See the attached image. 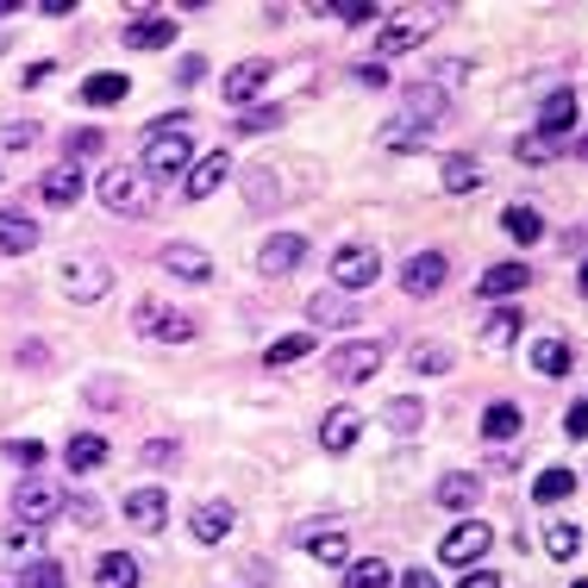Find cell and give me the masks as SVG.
I'll return each instance as SVG.
<instances>
[{
    "mask_svg": "<svg viewBox=\"0 0 588 588\" xmlns=\"http://www.w3.org/2000/svg\"><path fill=\"white\" fill-rule=\"evenodd\" d=\"M63 513H70V520H82V526H95V520H101V508H95L88 495H63Z\"/></svg>",
    "mask_w": 588,
    "mask_h": 588,
    "instance_id": "cell-50",
    "label": "cell"
},
{
    "mask_svg": "<svg viewBox=\"0 0 588 588\" xmlns=\"http://www.w3.org/2000/svg\"><path fill=\"white\" fill-rule=\"evenodd\" d=\"M88 401H95V408H113V383H88Z\"/></svg>",
    "mask_w": 588,
    "mask_h": 588,
    "instance_id": "cell-58",
    "label": "cell"
},
{
    "mask_svg": "<svg viewBox=\"0 0 588 588\" xmlns=\"http://www.w3.org/2000/svg\"><path fill=\"white\" fill-rule=\"evenodd\" d=\"M7 463H20V470H38V463H45V445H38V438H7Z\"/></svg>",
    "mask_w": 588,
    "mask_h": 588,
    "instance_id": "cell-45",
    "label": "cell"
},
{
    "mask_svg": "<svg viewBox=\"0 0 588 588\" xmlns=\"http://www.w3.org/2000/svg\"><path fill=\"white\" fill-rule=\"evenodd\" d=\"M438 188H445V195H476V188H483V163H476V157H445Z\"/></svg>",
    "mask_w": 588,
    "mask_h": 588,
    "instance_id": "cell-30",
    "label": "cell"
},
{
    "mask_svg": "<svg viewBox=\"0 0 588 588\" xmlns=\"http://www.w3.org/2000/svg\"><path fill=\"white\" fill-rule=\"evenodd\" d=\"M401 588H438V576H426V570H408V576H401Z\"/></svg>",
    "mask_w": 588,
    "mask_h": 588,
    "instance_id": "cell-60",
    "label": "cell"
},
{
    "mask_svg": "<svg viewBox=\"0 0 588 588\" xmlns=\"http://www.w3.org/2000/svg\"><path fill=\"white\" fill-rule=\"evenodd\" d=\"M132 95V76H120V70H101V76L82 82V107H113Z\"/></svg>",
    "mask_w": 588,
    "mask_h": 588,
    "instance_id": "cell-27",
    "label": "cell"
},
{
    "mask_svg": "<svg viewBox=\"0 0 588 588\" xmlns=\"http://www.w3.org/2000/svg\"><path fill=\"white\" fill-rule=\"evenodd\" d=\"M220 182H232V157L207 151L201 163H195V176L182 182V201H207V195H220Z\"/></svg>",
    "mask_w": 588,
    "mask_h": 588,
    "instance_id": "cell-16",
    "label": "cell"
},
{
    "mask_svg": "<svg viewBox=\"0 0 588 588\" xmlns=\"http://www.w3.org/2000/svg\"><path fill=\"white\" fill-rule=\"evenodd\" d=\"M308 320H313V326H358V308H351L345 295H313Z\"/></svg>",
    "mask_w": 588,
    "mask_h": 588,
    "instance_id": "cell-33",
    "label": "cell"
},
{
    "mask_svg": "<svg viewBox=\"0 0 588 588\" xmlns=\"http://www.w3.org/2000/svg\"><path fill=\"white\" fill-rule=\"evenodd\" d=\"M358 433H363V413L358 408H326V413H320V451L345 458V451L358 445Z\"/></svg>",
    "mask_w": 588,
    "mask_h": 588,
    "instance_id": "cell-11",
    "label": "cell"
},
{
    "mask_svg": "<svg viewBox=\"0 0 588 588\" xmlns=\"http://www.w3.org/2000/svg\"><path fill=\"white\" fill-rule=\"evenodd\" d=\"M201 76H207V63H201V57H182V63H176V82H182V88H195Z\"/></svg>",
    "mask_w": 588,
    "mask_h": 588,
    "instance_id": "cell-53",
    "label": "cell"
},
{
    "mask_svg": "<svg viewBox=\"0 0 588 588\" xmlns=\"http://www.w3.org/2000/svg\"><path fill=\"white\" fill-rule=\"evenodd\" d=\"M107 458H113V451H107L101 433H76L70 445H63V463H70V476H88V470H101Z\"/></svg>",
    "mask_w": 588,
    "mask_h": 588,
    "instance_id": "cell-22",
    "label": "cell"
},
{
    "mask_svg": "<svg viewBox=\"0 0 588 588\" xmlns=\"http://www.w3.org/2000/svg\"><path fill=\"white\" fill-rule=\"evenodd\" d=\"M376 276H383V251L376 245L351 238V245L333 251V295H363V288H376Z\"/></svg>",
    "mask_w": 588,
    "mask_h": 588,
    "instance_id": "cell-2",
    "label": "cell"
},
{
    "mask_svg": "<svg viewBox=\"0 0 588 588\" xmlns=\"http://www.w3.org/2000/svg\"><path fill=\"white\" fill-rule=\"evenodd\" d=\"M313 13H326V20H345V26H376V20H383V7H376V0H320Z\"/></svg>",
    "mask_w": 588,
    "mask_h": 588,
    "instance_id": "cell-32",
    "label": "cell"
},
{
    "mask_svg": "<svg viewBox=\"0 0 588 588\" xmlns=\"http://www.w3.org/2000/svg\"><path fill=\"white\" fill-rule=\"evenodd\" d=\"M526 282H533V270H526V263L513 257V263H495V270L476 282V295H483V301H508V295H520Z\"/></svg>",
    "mask_w": 588,
    "mask_h": 588,
    "instance_id": "cell-21",
    "label": "cell"
},
{
    "mask_svg": "<svg viewBox=\"0 0 588 588\" xmlns=\"http://www.w3.org/2000/svg\"><path fill=\"white\" fill-rule=\"evenodd\" d=\"M570 363H576V351H570L563 338H538V345H533V370H538V376H570Z\"/></svg>",
    "mask_w": 588,
    "mask_h": 588,
    "instance_id": "cell-34",
    "label": "cell"
},
{
    "mask_svg": "<svg viewBox=\"0 0 588 588\" xmlns=\"http://www.w3.org/2000/svg\"><path fill=\"white\" fill-rule=\"evenodd\" d=\"M32 545H38V533H32V526H13V533H7V551H32Z\"/></svg>",
    "mask_w": 588,
    "mask_h": 588,
    "instance_id": "cell-56",
    "label": "cell"
},
{
    "mask_svg": "<svg viewBox=\"0 0 588 588\" xmlns=\"http://www.w3.org/2000/svg\"><path fill=\"white\" fill-rule=\"evenodd\" d=\"M501 232H508L513 245H538V238H545V213L526 201H513L508 213H501Z\"/></svg>",
    "mask_w": 588,
    "mask_h": 588,
    "instance_id": "cell-26",
    "label": "cell"
},
{
    "mask_svg": "<svg viewBox=\"0 0 588 588\" xmlns=\"http://www.w3.org/2000/svg\"><path fill=\"white\" fill-rule=\"evenodd\" d=\"M576 113H583V107H576V88H558L551 101L538 107V132H558V138H570V126H576Z\"/></svg>",
    "mask_w": 588,
    "mask_h": 588,
    "instance_id": "cell-25",
    "label": "cell"
},
{
    "mask_svg": "<svg viewBox=\"0 0 588 588\" xmlns=\"http://www.w3.org/2000/svg\"><path fill=\"white\" fill-rule=\"evenodd\" d=\"M545 551H551L558 563H570L576 551H583V526H576V520H551V526H545Z\"/></svg>",
    "mask_w": 588,
    "mask_h": 588,
    "instance_id": "cell-37",
    "label": "cell"
},
{
    "mask_svg": "<svg viewBox=\"0 0 588 588\" xmlns=\"http://www.w3.org/2000/svg\"><path fill=\"white\" fill-rule=\"evenodd\" d=\"M13 588H70V576H63V563L57 558H38V563H26V570L13 576Z\"/></svg>",
    "mask_w": 588,
    "mask_h": 588,
    "instance_id": "cell-39",
    "label": "cell"
},
{
    "mask_svg": "<svg viewBox=\"0 0 588 588\" xmlns=\"http://www.w3.org/2000/svg\"><path fill=\"white\" fill-rule=\"evenodd\" d=\"M238 576H245V583H232V588H270V576H263L257 563H251V570H238Z\"/></svg>",
    "mask_w": 588,
    "mask_h": 588,
    "instance_id": "cell-59",
    "label": "cell"
},
{
    "mask_svg": "<svg viewBox=\"0 0 588 588\" xmlns=\"http://www.w3.org/2000/svg\"><path fill=\"white\" fill-rule=\"evenodd\" d=\"M95 188H101V207L120 213V220H151L157 213V188L138 176V170H107Z\"/></svg>",
    "mask_w": 588,
    "mask_h": 588,
    "instance_id": "cell-1",
    "label": "cell"
},
{
    "mask_svg": "<svg viewBox=\"0 0 588 588\" xmlns=\"http://www.w3.org/2000/svg\"><path fill=\"white\" fill-rule=\"evenodd\" d=\"M176 458H182L176 438H151V445H145V463H151V470H163V463H176Z\"/></svg>",
    "mask_w": 588,
    "mask_h": 588,
    "instance_id": "cell-48",
    "label": "cell"
},
{
    "mask_svg": "<svg viewBox=\"0 0 588 588\" xmlns=\"http://www.w3.org/2000/svg\"><path fill=\"white\" fill-rule=\"evenodd\" d=\"M408 113L420 120V132L433 138V126L445 120V113H451V95H445L438 82H413V88H408Z\"/></svg>",
    "mask_w": 588,
    "mask_h": 588,
    "instance_id": "cell-18",
    "label": "cell"
},
{
    "mask_svg": "<svg viewBox=\"0 0 588 588\" xmlns=\"http://www.w3.org/2000/svg\"><path fill=\"white\" fill-rule=\"evenodd\" d=\"M45 76H57V63H26V70H20V88H38Z\"/></svg>",
    "mask_w": 588,
    "mask_h": 588,
    "instance_id": "cell-55",
    "label": "cell"
},
{
    "mask_svg": "<svg viewBox=\"0 0 588 588\" xmlns=\"http://www.w3.org/2000/svg\"><path fill=\"white\" fill-rule=\"evenodd\" d=\"M245 201L263 213V207H276L282 201V188H276V170L270 163H257V170H245Z\"/></svg>",
    "mask_w": 588,
    "mask_h": 588,
    "instance_id": "cell-38",
    "label": "cell"
},
{
    "mask_svg": "<svg viewBox=\"0 0 588 588\" xmlns=\"http://www.w3.org/2000/svg\"><path fill=\"white\" fill-rule=\"evenodd\" d=\"M270 88V63L263 57H245V63H232L226 82H220V95H226V107H251L257 95Z\"/></svg>",
    "mask_w": 588,
    "mask_h": 588,
    "instance_id": "cell-9",
    "label": "cell"
},
{
    "mask_svg": "<svg viewBox=\"0 0 588 588\" xmlns=\"http://www.w3.org/2000/svg\"><path fill=\"white\" fill-rule=\"evenodd\" d=\"M445 251H413L408 263H401V288H408L413 301H433L438 288H445Z\"/></svg>",
    "mask_w": 588,
    "mask_h": 588,
    "instance_id": "cell-7",
    "label": "cell"
},
{
    "mask_svg": "<svg viewBox=\"0 0 588 588\" xmlns=\"http://www.w3.org/2000/svg\"><path fill=\"white\" fill-rule=\"evenodd\" d=\"M383 145H388V151H420V145H426V132H420V126H395Z\"/></svg>",
    "mask_w": 588,
    "mask_h": 588,
    "instance_id": "cell-49",
    "label": "cell"
},
{
    "mask_svg": "<svg viewBox=\"0 0 588 588\" xmlns=\"http://www.w3.org/2000/svg\"><path fill=\"white\" fill-rule=\"evenodd\" d=\"M520 426H526V413L513 408V401H495V408L483 413V438H488V445H508V438H520Z\"/></svg>",
    "mask_w": 588,
    "mask_h": 588,
    "instance_id": "cell-31",
    "label": "cell"
},
{
    "mask_svg": "<svg viewBox=\"0 0 588 588\" xmlns=\"http://www.w3.org/2000/svg\"><path fill=\"white\" fill-rule=\"evenodd\" d=\"M438 495V508H451V513H470L476 501H483V476H445V483L433 488Z\"/></svg>",
    "mask_w": 588,
    "mask_h": 588,
    "instance_id": "cell-28",
    "label": "cell"
},
{
    "mask_svg": "<svg viewBox=\"0 0 588 588\" xmlns=\"http://www.w3.org/2000/svg\"><path fill=\"white\" fill-rule=\"evenodd\" d=\"M101 145H107V138H101L95 126H76L70 138H63V163H82V157H95Z\"/></svg>",
    "mask_w": 588,
    "mask_h": 588,
    "instance_id": "cell-44",
    "label": "cell"
},
{
    "mask_svg": "<svg viewBox=\"0 0 588 588\" xmlns=\"http://www.w3.org/2000/svg\"><path fill=\"white\" fill-rule=\"evenodd\" d=\"M533 495L545 501V508H551V501H563V495H576V470H545V476L533 483Z\"/></svg>",
    "mask_w": 588,
    "mask_h": 588,
    "instance_id": "cell-43",
    "label": "cell"
},
{
    "mask_svg": "<svg viewBox=\"0 0 588 588\" xmlns=\"http://www.w3.org/2000/svg\"><path fill=\"white\" fill-rule=\"evenodd\" d=\"M338 588H395V570L383 558H363V563H345V583Z\"/></svg>",
    "mask_w": 588,
    "mask_h": 588,
    "instance_id": "cell-36",
    "label": "cell"
},
{
    "mask_svg": "<svg viewBox=\"0 0 588 588\" xmlns=\"http://www.w3.org/2000/svg\"><path fill=\"white\" fill-rule=\"evenodd\" d=\"M488 545H495V533H488L483 520H463V526H451V533H445L438 558H445V563H483Z\"/></svg>",
    "mask_w": 588,
    "mask_h": 588,
    "instance_id": "cell-10",
    "label": "cell"
},
{
    "mask_svg": "<svg viewBox=\"0 0 588 588\" xmlns=\"http://www.w3.org/2000/svg\"><path fill=\"white\" fill-rule=\"evenodd\" d=\"M308 351H313V333H288V338H276V345L263 351V363H270V370H288V363H301Z\"/></svg>",
    "mask_w": 588,
    "mask_h": 588,
    "instance_id": "cell-40",
    "label": "cell"
},
{
    "mask_svg": "<svg viewBox=\"0 0 588 588\" xmlns=\"http://www.w3.org/2000/svg\"><path fill=\"white\" fill-rule=\"evenodd\" d=\"M358 82L363 88H388V63H358Z\"/></svg>",
    "mask_w": 588,
    "mask_h": 588,
    "instance_id": "cell-54",
    "label": "cell"
},
{
    "mask_svg": "<svg viewBox=\"0 0 588 588\" xmlns=\"http://www.w3.org/2000/svg\"><path fill=\"white\" fill-rule=\"evenodd\" d=\"M95 588H138V558L132 551H107L95 563Z\"/></svg>",
    "mask_w": 588,
    "mask_h": 588,
    "instance_id": "cell-29",
    "label": "cell"
},
{
    "mask_svg": "<svg viewBox=\"0 0 588 588\" xmlns=\"http://www.w3.org/2000/svg\"><path fill=\"white\" fill-rule=\"evenodd\" d=\"M563 433H570V438L588 433V401H570V413H563Z\"/></svg>",
    "mask_w": 588,
    "mask_h": 588,
    "instance_id": "cell-51",
    "label": "cell"
},
{
    "mask_svg": "<svg viewBox=\"0 0 588 588\" xmlns=\"http://www.w3.org/2000/svg\"><path fill=\"white\" fill-rule=\"evenodd\" d=\"M301 257H308V238H301V232H276V238H263V251H257V270H263V276H288Z\"/></svg>",
    "mask_w": 588,
    "mask_h": 588,
    "instance_id": "cell-12",
    "label": "cell"
},
{
    "mask_svg": "<svg viewBox=\"0 0 588 588\" xmlns=\"http://www.w3.org/2000/svg\"><path fill=\"white\" fill-rule=\"evenodd\" d=\"M38 238H45V226H38L32 213H20V207H0V251H7V257L38 251Z\"/></svg>",
    "mask_w": 588,
    "mask_h": 588,
    "instance_id": "cell-13",
    "label": "cell"
},
{
    "mask_svg": "<svg viewBox=\"0 0 588 588\" xmlns=\"http://www.w3.org/2000/svg\"><path fill=\"white\" fill-rule=\"evenodd\" d=\"M458 588H501V576H495V570H470Z\"/></svg>",
    "mask_w": 588,
    "mask_h": 588,
    "instance_id": "cell-57",
    "label": "cell"
},
{
    "mask_svg": "<svg viewBox=\"0 0 588 588\" xmlns=\"http://www.w3.org/2000/svg\"><path fill=\"white\" fill-rule=\"evenodd\" d=\"M408 363H413V376H445L458 358H451V345H413Z\"/></svg>",
    "mask_w": 588,
    "mask_h": 588,
    "instance_id": "cell-42",
    "label": "cell"
},
{
    "mask_svg": "<svg viewBox=\"0 0 588 588\" xmlns=\"http://www.w3.org/2000/svg\"><path fill=\"white\" fill-rule=\"evenodd\" d=\"M520 326H526V320H520L513 308H495L483 320V345H488V351H508L513 338H520Z\"/></svg>",
    "mask_w": 588,
    "mask_h": 588,
    "instance_id": "cell-35",
    "label": "cell"
},
{
    "mask_svg": "<svg viewBox=\"0 0 588 588\" xmlns=\"http://www.w3.org/2000/svg\"><path fill=\"white\" fill-rule=\"evenodd\" d=\"M7 13H20V0H0V20H7Z\"/></svg>",
    "mask_w": 588,
    "mask_h": 588,
    "instance_id": "cell-61",
    "label": "cell"
},
{
    "mask_svg": "<svg viewBox=\"0 0 588 588\" xmlns=\"http://www.w3.org/2000/svg\"><path fill=\"white\" fill-rule=\"evenodd\" d=\"M270 126H282V107H245V120H238L245 138H257V132H270Z\"/></svg>",
    "mask_w": 588,
    "mask_h": 588,
    "instance_id": "cell-46",
    "label": "cell"
},
{
    "mask_svg": "<svg viewBox=\"0 0 588 588\" xmlns=\"http://www.w3.org/2000/svg\"><path fill=\"white\" fill-rule=\"evenodd\" d=\"M426 38H433V13H401L395 26H383V57L413 51V45H426Z\"/></svg>",
    "mask_w": 588,
    "mask_h": 588,
    "instance_id": "cell-20",
    "label": "cell"
},
{
    "mask_svg": "<svg viewBox=\"0 0 588 588\" xmlns=\"http://www.w3.org/2000/svg\"><path fill=\"white\" fill-rule=\"evenodd\" d=\"M176 32V13H138L132 26H120V38H126V51H170Z\"/></svg>",
    "mask_w": 588,
    "mask_h": 588,
    "instance_id": "cell-8",
    "label": "cell"
},
{
    "mask_svg": "<svg viewBox=\"0 0 588 588\" xmlns=\"http://www.w3.org/2000/svg\"><path fill=\"white\" fill-rule=\"evenodd\" d=\"M38 201L57 207V213H63V207H76L82 201V163H57L51 176L38 182Z\"/></svg>",
    "mask_w": 588,
    "mask_h": 588,
    "instance_id": "cell-19",
    "label": "cell"
},
{
    "mask_svg": "<svg viewBox=\"0 0 588 588\" xmlns=\"http://www.w3.org/2000/svg\"><path fill=\"white\" fill-rule=\"evenodd\" d=\"M458 82H470V63H438V88H445V95H451Z\"/></svg>",
    "mask_w": 588,
    "mask_h": 588,
    "instance_id": "cell-52",
    "label": "cell"
},
{
    "mask_svg": "<svg viewBox=\"0 0 588 588\" xmlns=\"http://www.w3.org/2000/svg\"><path fill=\"white\" fill-rule=\"evenodd\" d=\"M163 270H170L176 282H195V288H201V282L213 276V257H207L201 245H182L176 238V245H163Z\"/></svg>",
    "mask_w": 588,
    "mask_h": 588,
    "instance_id": "cell-17",
    "label": "cell"
},
{
    "mask_svg": "<svg viewBox=\"0 0 588 588\" xmlns=\"http://www.w3.org/2000/svg\"><path fill=\"white\" fill-rule=\"evenodd\" d=\"M570 138H576V132H570ZM570 138H558V132H520V145H513V157H520V163H551V157H563L570 151Z\"/></svg>",
    "mask_w": 588,
    "mask_h": 588,
    "instance_id": "cell-24",
    "label": "cell"
},
{
    "mask_svg": "<svg viewBox=\"0 0 588 588\" xmlns=\"http://www.w3.org/2000/svg\"><path fill=\"white\" fill-rule=\"evenodd\" d=\"M57 513H63V488H57L51 476H26V483H20V495H13V520L38 533V526H51Z\"/></svg>",
    "mask_w": 588,
    "mask_h": 588,
    "instance_id": "cell-5",
    "label": "cell"
},
{
    "mask_svg": "<svg viewBox=\"0 0 588 588\" xmlns=\"http://www.w3.org/2000/svg\"><path fill=\"white\" fill-rule=\"evenodd\" d=\"M0 145H7V151H32V145H38V126H32V120H13V126H0Z\"/></svg>",
    "mask_w": 588,
    "mask_h": 588,
    "instance_id": "cell-47",
    "label": "cell"
},
{
    "mask_svg": "<svg viewBox=\"0 0 588 588\" xmlns=\"http://www.w3.org/2000/svg\"><path fill=\"white\" fill-rule=\"evenodd\" d=\"M383 358H388V345L383 338H351V345H338L333 358H326V376H333V383H370V376H376V370H383Z\"/></svg>",
    "mask_w": 588,
    "mask_h": 588,
    "instance_id": "cell-3",
    "label": "cell"
},
{
    "mask_svg": "<svg viewBox=\"0 0 588 588\" xmlns=\"http://www.w3.org/2000/svg\"><path fill=\"white\" fill-rule=\"evenodd\" d=\"M232 526H238V508H232V501H201V508L188 513V533L201 538V545L232 538Z\"/></svg>",
    "mask_w": 588,
    "mask_h": 588,
    "instance_id": "cell-15",
    "label": "cell"
},
{
    "mask_svg": "<svg viewBox=\"0 0 588 588\" xmlns=\"http://www.w3.org/2000/svg\"><path fill=\"white\" fill-rule=\"evenodd\" d=\"M188 170V132H157L145 138V157H138V176L145 182H170Z\"/></svg>",
    "mask_w": 588,
    "mask_h": 588,
    "instance_id": "cell-4",
    "label": "cell"
},
{
    "mask_svg": "<svg viewBox=\"0 0 588 588\" xmlns=\"http://www.w3.org/2000/svg\"><path fill=\"white\" fill-rule=\"evenodd\" d=\"M308 551H313L320 563H333V570H338V563H351V545H345V533H338V526H326V533H308Z\"/></svg>",
    "mask_w": 588,
    "mask_h": 588,
    "instance_id": "cell-41",
    "label": "cell"
},
{
    "mask_svg": "<svg viewBox=\"0 0 588 588\" xmlns=\"http://www.w3.org/2000/svg\"><path fill=\"white\" fill-rule=\"evenodd\" d=\"M383 426L395 438H413L420 426H426V401H420V395H395V401L383 408Z\"/></svg>",
    "mask_w": 588,
    "mask_h": 588,
    "instance_id": "cell-23",
    "label": "cell"
},
{
    "mask_svg": "<svg viewBox=\"0 0 588 588\" xmlns=\"http://www.w3.org/2000/svg\"><path fill=\"white\" fill-rule=\"evenodd\" d=\"M57 276H63V295H70L76 308H95L107 288H113V270H107V257H70Z\"/></svg>",
    "mask_w": 588,
    "mask_h": 588,
    "instance_id": "cell-6",
    "label": "cell"
},
{
    "mask_svg": "<svg viewBox=\"0 0 588 588\" xmlns=\"http://www.w3.org/2000/svg\"><path fill=\"white\" fill-rule=\"evenodd\" d=\"M126 520L138 526V533H163V526H170V495H163V488H132Z\"/></svg>",
    "mask_w": 588,
    "mask_h": 588,
    "instance_id": "cell-14",
    "label": "cell"
}]
</instances>
